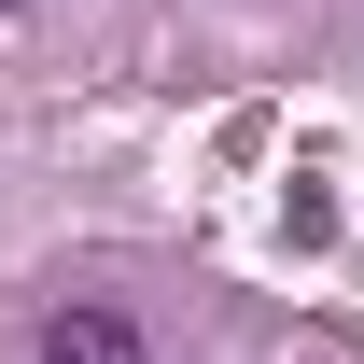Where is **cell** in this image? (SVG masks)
I'll use <instances>...</instances> for the list:
<instances>
[{"mask_svg":"<svg viewBox=\"0 0 364 364\" xmlns=\"http://www.w3.org/2000/svg\"><path fill=\"white\" fill-rule=\"evenodd\" d=\"M43 364H140V336H127V309H56Z\"/></svg>","mask_w":364,"mask_h":364,"instance_id":"cell-1","label":"cell"},{"mask_svg":"<svg viewBox=\"0 0 364 364\" xmlns=\"http://www.w3.org/2000/svg\"><path fill=\"white\" fill-rule=\"evenodd\" d=\"M14 14H28V0H0V28H14Z\"/></svg>","mask_w":364,"mask_h":364,"instance_id":"cell-2","label":"cell"}]
</instances>
